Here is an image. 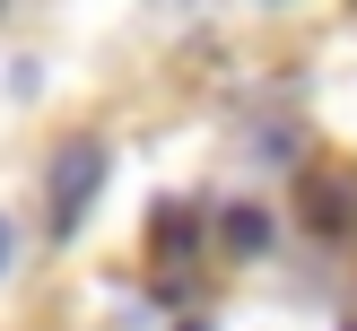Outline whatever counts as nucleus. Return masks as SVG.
<instances>
[{
  "mask_svg": "<svg viewBox=\"0 0 357 331\" xmlns=\"http://www.w3.org/2000/svg\"><path fill=\"white\" fill-rule=\"evenodd\" d=\"M218 244H227V253H236V261H253L261 253V244H271V218H261V209H227V218H218Z\"/></svg>",
  "mask_w": 357,
  "mask_h": 331,
  "instance_id": "obj_3",
  "label": "nucleus"
},
{
  "mask_svg": "<svg viewBox=\"0 0 357 331\" xmlns=\"http://www.w3.org/2000/svg\"><path fill=\"white\" fill-rule=\"evenodd\" d=\"M183 331H201V323H183Z\"/></svg>",
  "mask_w": 357,
  "mask_h": 331,
  "instance_id": "obj_5",
  "label": "nucleus"
},
{
  "mask_svg": "<svg viewBox=\"0 0 357 331\" xmlns=\"http://www.w3.org/2000/svg\"><path fill=\"white\" fill-rule=\"evenodd\" d=\"M0 270H9V218H0Z\"/></svg>",
  "mask_w": 357,
  "mask_h": 331,
  "instance_id": "obj_4",
  "label": "nucleus"
},
{
  "mask_svg": "<svg viewBox=\"0 0 357 331\" xmlns=\"http://www.w3.org/2000/svg\"><path fill=\"white\" fill-rule=\"evenodd\" d=\"M296 209H305L314 236H357V183H349V174H305Z\"/></svg>",
  "mask_w": 357,
  "mask_h": 331,
  "instance_id": "obj_2",
  "label": "nucleus"
},
{
  "mask_svg": "<svg viewBox=\"0 0 357 331\" xmlns=\"http://www.w3.org/2000/svg\"><path fill=\"white\" fill-rule=\"evenodd\" d=\"M105 174H114L105 139L79 131V139H61V148H52V174H44V192H52V236H79V226H87V209H96Z\"/></svg>",
  "mask_w": 357,
  "mask_h": 331,
  "instance_id": "obj_1",
  "label": "nucleus"
}]
</instances>
